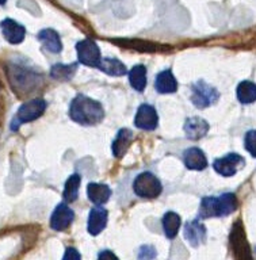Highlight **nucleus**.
<instances>
[{"mask_svg": "<svg viewBox=\"0 0 256 260\" xmlns=\"http://www.w3.org/2000/svg\"><path fill=\"white\" fill-rule=\"evenodd\" d=\"M69 117L79 125L93 126L103 121L105 110L99 102L93 101L83 93H79L71 102Z\"/></svg>", "mask_w": 256, "mask_h": 260, "instance_id": "1", "label": "nucleus"}, {"mask_svg": "<svg viewBox=\"0 0 256 260\" xmlns=\"http://www.w3.org/2000/svg\"><path fill=\"white\" fill-rule=\"evenodd\" d=\"M239 207V201L233 192H225L219 197H206L199 206V218L225 217L232 214Z\"/></svg>", "mask_w": 256, "mask_h": 260, "instance_id": "2", "label": "nucleus"}, {"mask_svg": "<svg viewBox=\"0 0 256 260\" xmlns=\"http://www.w3.org/2000/svg\"><path fill=\"white\" fill-rule=\"evenodd\" d=\"M8 80L11 83L12 89L18 95H28L33 89H36L41 84V76L31 69L22 67V65L12 64L7 68Z\"/></svg>", "mask_w": 256, "mask_h": 260, "instance_id": "3", "label": "nucleus"}, {"mask_svg": "<svg viewBox=\"0 0 256 260\" xmlns=\"http://www.w3.org/2000/svg\"><path fill=\"white\" fill-rule=\"evenodd\" d=\"M46 110V102L44 99H31L20 106L16 111L15 118L11 122V130L16 132L20 125L38 119Z\"/></svg>", "mask_w": 256, "mask_h": 260, "instance_id": "4", "label": "nucleus"}, {"mask_svg": "<svg viewBox=\"0 0 256 260\" xmlns=\"http://www.w3.org/2000/svg\"><path fill=\"white\" fill-rule=\"evenodd\" d=\"M133 191L140 198L154 199L162 194L163 186L157 176L152 172H142L134 179Z\"/></svg>", "mask_w": 256, "mask_h": 260, "instance_id": "5", "label": "nucleus"}, {"mask_svg": "<svg viewBox=\"0 0 256 260\" xmlns=\"http://www.w3.org/2000/svg\"><path fill=\"white\" fill-rule=\"evenodd\" d=\"M191 102L197 109H206L213 106L219 99L218 89L213 85L207 84L206 81H195L191 87Z\"/></svg>", "mask_w": 256, "mask_h": 260, "instance_id": "6", "label": "nucleus"}, {"mask_svg": "<svg viewBox=\"0 0 256 260\" xmlns=\"http://www.w3.org/2000/svg\"><path fill=\"white\" fill-rule=\"evenodd\" d=\"M229 241H231L232 251H233L236 260H253L252 259L251 247H249V244L245 239V233H244L241 221H236L235 222L231 236H229Z\"/></svg>", "mask_w": 256, "mask_h": 260, "instance_id": "7", "label": "nucleus"}, {"mask_svg": "<svg viewBox=\"0 0 256 260\" xmlns=\"http://www.w3.org/2000/svg\"><path fill=\"white\" fill-rule=\"evenodd\" d=\"M76 53L79 62L85 67L97 68L98 64L101 62V49L93 40H83L76 44Z\"/></svg>", "mask_w": 256, "mask_h": 260, "instance_id": "8", "label": "nucleus"}, {"mask_svg": "<svg viewBox=\"0 0 256 260\" xmlns=\"http://www.w3.org/2000/svg\"><path fill=\"white\" fill-rule=\"evenodd\" d=\"M244 166H245V160H244L243 156L237 153H228L222 157L214 160V162H213V168H214L215 172L221 176H225V178L236 175L237 171L243 168Z\"/></svg>", "mask_w": 256, "mask_h": 260, "instance_id": "9", "label": "nucleus"}, {"mask_svg": "<svg viewBox=\"0 0 256 260\" xmlns=\"http://www.w3.org/2000/svg\"><path fill=\"white\" fill-rule=\"evenodd\" d=\"M134 125L141 130H154L158 125L157 111L153 106L144 103L138 107L136 118H134Z\"/></svg>", "mask_w": 256, "mask_h": 260, "instance_id": "10", "label": "nucleus"}, {"mask_svg": "<svg viewBox=\"0 0 256 260\" xmlns=\"http://www.w3.org/2000/svg\"><path fill=\"white\" fill-rule=\"evenodd\" d=\"M73 219H75V213L72 209L65 203H60L50 217V228L53 231L62 232L72 225Z\"/></svg>", "mask_w": 256, "mask_h": 260, "instance_id": "11", "label": "nucleus"}, {"mask_svg": "<svg viewBox=\"0 0 256 260\" xmlns=\"http://www.w3.org/2000/svg\"><path fill=\"white\" fill-rule=\"evenodd\" d=\"M0 28H2L4 40L12 45L23 42L24 37H26V28L20 23H18L16 20L10 19V18L0 22Z\"/></svg>", "mask_w": 256, "mask_h": 260, "instance_id": "12", "label": "nucleus"}, {"mask_svg": "<svg viewBox=\"0 0 256 260\" xmlns=\"http://www.w3.org/2000/svg\"><path fill=\"white\" fill-rule=\"evenodd\" d=\"M107 217H109V213H107L105 207H92L91 211H89L88 222H87V231H88L89 235H99L107 225Z\"/></svg>", "mask_w": 256, "mask_h": 260, "instance_id": "13", "label": "nucleus"}, {"mask_svg": "<svg viewBox=\"0 0 256 260\" xmlns=\"http://www.w3.org/2000/svg\"><path fill=\"white\" fill-rule=\"evenodd\" d=\"M183 130H184L187 138H190L193 141H197V140H201V138L205 137L207 134V132H209V122L205 121L203 118L191 117L186 119Z\"/></svg>", "mask_w": 256, "mask_h": 260, "instance_id": "14", "label": "nucleus"}, {"mask_svg": "<svg viewBox=\"0 0 256 260\" xmlns=\"http://www.w3.org/2000/svg\"><path fill=\"white\" fill-rule=\"evenodd\" d=\"M184 239L193 247H199L206 241V226L199 219L187 222L184 226Z\"/></svg>", "mask_w": 256, "mask_h": 260, "instance_id": "15", "label": "nucleus"}, {"mask_svg": "<svg viewBox=\"0 0 256 260\" xmlns=\"http://www.w3.org/2000/svg\"><path fill=\"white\" fill-rule=\"evenodd\" d=\"M183 161L188 170L203 171L207 167V158L199 148H188L183 152Z\"/></svg>", "mask_w": 256, "mask_h": 260, "instance_id": "16", "label": "nucleus"}, {"mask_svg": "<svg viewBox=\"0 0 256 260\" xmlns=\"http://www.w3.org/2000/svg\"><path fill=\"white\" fill-rule=\"evenodd\" d=\"M37 38H38V41L42 45V48L45 50H48V52L57 54V53H61V50H62V44H61L60 36L53 28H44V30H41L38 32Z\"/></svg>", "mask_w": 256, "mask_h": 260, "instance_id": "17", "label": "nucleus"}, {"mask_svg": "<svg viewBox=\"0 0 256 260\" xmlns=\"http://www.w3.org/2000/svg\"><path fill=\"white\" fill-rule=\"evenodd\" d=\"M87 197L93 205L102 206L111 197V190L109 186L102 184V183H89L87 186Z\"/></svg>", "mask_w": 256, "mask_h": 260, "instance_id": "18", "label": "nucleus"}, {"mask_svg": "<svg viewBox=\"0 0 256 260\" xmlns=\"http://www.w3.org/2000/svg\"><path fill=\"white\" fill-rule=\"evenodd\" d=\"M134 134L130 129H121L118 132L117 137L113 141L111 150H113L114 157H122L129 149L130 144L133 141Z\"/></svg>", "mask_w": 256, "mask_h": 260, "instance_id": "19", "label": "nucleus"}, {"mask_svg": "<svg viewBox=\"0 0 256 260\" xmlns=\"http://www.w3.org/2000/svg\"><path fill=\"white\" fill-rule=\"evenodd\" d=\"M154 88L158 93H174L178 89V81L174 77L170 69L162 71L156 76L154 80Z\"/></svg>", "mask_w": 256, "mask_h": 260, "instance_id": "20", "label": "nucleus"}, {"mask_svg": "<svg viewBox=\"0 0 256 260\" xmlns=\"http://www.w3.org/2000/svg\"><path fill=\"white\" fill-rule=\"evenodd\" d=\"M236 96L241 105H251L256 102V84L249 80L241 81L236 88Z\"/></svg>", "mask_w": 256, "mask_h": 260, "instance_id": "21", "label": "nucleus"}, {"mask_svg": "<svg viewBox=\"0 0 256 260\" xmlns=\"http://www.w3.org/2000/svg\"><path fill=\"white\" fill-rule=\"evenodd\" d=\"M98 69H101L102 72H105L106 75L114 77L123 76L127 73L125 64H122L121 61L117 58H101V62L98 64Z\"/></svg>", "mask_w": 256, "mask_h": 260, "instance_id": "22", "label": "nucleus"}, {"mask_svg": "<svg viewBox=\"0 0 256 260\" xmlns=\"http://www.w3.org/2000/svg\"><path fill=\"white\" fill-rule=\"evenodd\" d=\"M163 223V231H164V235H166L167 239H175L176 235H178L179 228H180V217H179L176 213L174 211H167L164 217L162 219Z\"/></svg>", "mask_w": 256, "mask_h": 260, "instance_id": "23", "label": "nucleus"}, {"mask_svg": "<svg viewBox=\"0 0 256 260\" xmlns=\"http://www.w3.org/2000/svg\"><path fill=\"white\" fill-rule=\"evenodd\" d=\"M127 73H129L130 85L136 91L141 92L146 88V68L144 65H136Z\"/></svg>", "mask_w": 256, "mask_h": 260, "instance_id": "24", "label": "nucleus"}, {"mask_svg": "<svg viewBox=\"0 0 256 260\" xmlns=\"http://www.w3.org/2000/svg\"><path fill=\"white\" fill-rule=\"evenodd\" d=\"M81 178L80 175L73 174L71 175L67 182H65L64 192H62V197H64L65 202H75L77 199V195H79V187H80Z\"/></svg>", "mask_w": 256, "mask_h": 260, "instance_id": "25", "label": "nucleus"}, {"mask_svg": "<svg viewBox=\"0 0 256 260\" xmlns=\"http://www.w3.org/2000/svg\"><path fill=\"white\" fill-rule=\"evenodd\" d=\"M77 64H71V65H62L57 64L52 67L50 69V76L54 80L60 81H68L73 77V75L76 73Z\"/></svg>", "mask_w": 256, "mask_h": 260, "instance_id": "26", "label": "nucleus"}, {"mask_svg": "<svg viewBox=\"0 0 256 260\" xmlns=\"http://www.w3.org/2000/svg\"><path fill=\"white\" fill-rule=\"evenodd\" d=\"M244 146L252 157L256 158V130H249L244 138Z\"/></svg>", "mask_w": 256, "mask_h": 260, "instance_id": "27", "label": "nucleus"}, {"mask_svg": "<svg viewBox=\"0 0 256 260\" xmlns=\"http://www.w3.org/2000/svg\"><path fill=\"white\" fill-rule=\"evenodd\" d=\"M157 252L152 245H142L138 251V260H156Z\"/></svg>", "mask_w": 256, "mask_h": 260, "instance_id": "28", "label": "nucleus"}, {"mask_svg": "<svg viewBox=\"0 0 256 260\" xmlns=\"http://www.w3.org/2000/svg\"><path fill=\"white\" fill-rule=\"evenodd\" d=\"M62 260H81L80 252L77 251L76 248H73V247L67 248V251H65Z\"/></svg>", "mask_w": 256, "mask_h": 260, "instance_id": "29", "label": "nucleus"}, {"mask_svg": "<svg viewBox=\"0 0 256 260\" xmlns=\"http://www.w3.org/2000/svg\"><path fill=\"white\" fill-rule=\"evenodd\" d=\"M98 260H119L111 251H102L98 256Z\"/></svg>", "mask_w": 256, "mask_h": 260, "instance_id": "30", "label": "nucleus"}, {"mask_svg": "<svg viewBox=\"0 0 256 260\" xmlns=\"http://www.w3.org/2000/svg\"><path fill=\"white\" fill-rule=\"evenodd\" d=\"M7 3V0H0V4H2V6H3V4H6Z\"/></svg>", "mask_w": 256, "mask_h": 260, "instance_id": "31", "label": "nucleus"}]
</instances>
